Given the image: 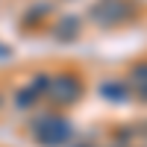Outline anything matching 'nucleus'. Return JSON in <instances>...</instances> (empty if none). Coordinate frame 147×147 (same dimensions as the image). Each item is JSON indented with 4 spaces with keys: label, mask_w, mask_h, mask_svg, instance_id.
<instances>
[{
    "label": "nucleus",
    "mask_w": 147,
    "mask_h": 147,
    "mask_svg": "<svg viewBox=\"0 0 147 147\" xmlns=\"http://www.w3.org/2000/svg\"><path fill=\"white\" fill-rule=\"evenodd\" d=\"M32 138L44 147H59L71 138V124L56 115H41L32 121Z\"/></svg>",
    "instance_id": "f257e3e1"
},
{
    "label": "nucleus",
    "mask_w": 147,
    "mask_h": 147,
    "mask_svg": "<svg viewBox=\"0 0 147 147\" xmlns=\"http://www.w3.org/2000/svg\"><path fill=\"white\" fill-rule=\"evenodd\" d=\"M47 97L56 106H74L82 97V82L74 74H59V77H50V85H47Z\"/></svg>",
    "instance_id": "f03ea898"
},
{
    "label": "nucleus",
    "mask_w": 147,
    "mask_h": 147,
    "mask_svg": "<svg viewBox=\"0 0 147 147\" xmlns=\"http://www.w3.org/2000/svg\"><path fill=\"white\" fill-rule=\"evenodd\" d=\"M91 18L100 24V27H118L127 18H132V6L127 0H100L91 9Z\"/></svg>",
    "instance_id": "7ed1b4c3"
},
{
    "label": "nucleus",
    "mask_w": 147,
    "mask_h": 147,
    "mask_svg": "<svg viewBox=\"0 0 147 147\" xmlns=\"http://www.w3.org/2000/svg\"><path fill=\"white\" fill-rule=\"evenodd\" d=\"M97 91H100V97L109 100V103H124L127 97H129V85L124 80H106V82H100Z\"/></svg>",
    "instance_id": "20e7f679"
},
{
    "label": "nucleus",
    "mask_w": 147,
    "mask_h": 147,
    "mask_svg": "<svg viewBox=\"0 0 147 147\" xmlns=\"http://www.w3.org/2000/svg\"><path fill=\"white\" fill-rule=\"evenodd\" d=\"M127 85H129V91L136 94L138 100H147V62H136L132 65Z\"/></svg>",
    "instance_id": "39448f33"
},
{
    "label": "nucleus",
    "mask_w": 147,
    "mask_h": 147,
    "mask_svg": "<svg viewBox=\"0 0 147 147\" xmlns=\"http://www.w3.org/2000/svg\"><path fill=\"white\" fill-rule=\"evenodd\" d=\"M53 35L59 41H74L80 35V18L77 15H65V18H59V24L53 27Z\"/></svg>",
    "instance_id": "423d86ee"
},
{
    "label": "nucleus",
    "mask_w": 147,
    "mask_h": 147,
    "mask_svg": "<svg viewBox=\"0 0 147 147\" xmlns=\"http://www.w3.org/2000/svg\"><path fill=\"white\" fill-rule=\"evenodd\" d=\"M35 100H38V94H35L32 88H21V91L15 94V103H18L21 109H27V106H35Z\"/></svg>",
    "instance_id": "0eeeda50"
},
{
    "label": "nucleus",
    "mask_w": 147,
    "mask_h": 147,
    "mask_svg": "<svg viewBox=\"0 0 147 147\" xmlns=\"http://www.w3.org/2000/svg\"><path fill=\"white\" fill-rule=\"evenodd\" d=\"M47 15H50V6H47V3H38L32 15L27 12V18H24V24H38V21H41V18H47Z\"/></svg>",
    "instance_id": "6e6552de"
},
{
    "label": "nucleus",
    "mask_w": 147,
    "mask_h": 147,
    "mask_svg": "<svg viewBox=\"0 0 147 147\" xmlns=\"http://www.w3.org/2000/svg\"><path fill=\"white\" fill-rule=\"evenodd\" d=\"M47 85H50V77H47V74H35L30 88H32L35 94H41V91H47Z\"/></svg>",
    "instance_id": "1a4fd4ad"
},
{
    "label": "nucleus",
    "mask_w": 147,
    "mask_h": 147,
    "mask_svg": "<svg viewBox=\"0 0 147 147\" xmlns=\"http://www.w3.org/2000/svg\"><path fill=\"white\" fill-rule=\"evenodd\" d=\"M6 56H9V47H6V44H0V59H6Z\"/></svg>",
    "instance_id": "9d476101"
}]
</instances>
